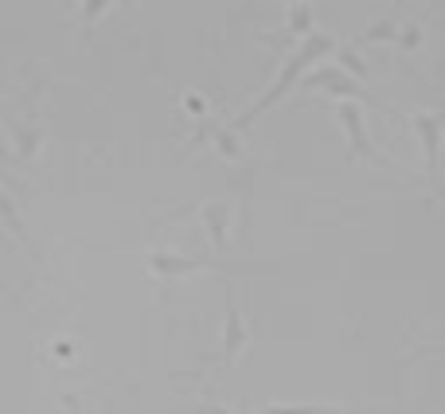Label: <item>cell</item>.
Masks as SVG:
<instances>
[{"instance_id":"1","label":"cell","mask_w":445,"mask_h":414,"mask_svg":"<svg viewBox=\"0 0 445 414\" xmlns=\"http://www.w3.org/2000/svg\"><path fill=\"white\" fill-rule=\"evenodd\" d=\"M336 51H340L336 36H332V32H325V28H316L313 36H305L301 47H297L285 63H281V74L274 78V86H270V90H265V94L254 102V106H246L242 113H235V118H230V129H235V133H246V129H250V125L258 122V118H262V113L274 106V102H281V94H285V90L301 86V78L309 74V67H313L316 59L336 55Z\"/></svg>"},{"instance_id":"2","label":"cell","mask_w":445,"mask_h":414,"mask_svg":"<svg viewBox=\"0 0 445 414\" xmlns=\"http://www.w3.org/2000/svg\"><path fill=\"white\" fill-rule=\"evenodd\" d=\"M410 129L422 145V184L430 199H445V184L437 180V160L445 149V110H418L410 113Z\"/></svg>"},{"instance_id":"3","label":"cell","mask_w":445,"mask_h":414,"mask_svg":"<svg viewBox=\"0 0 445 414\" xmlns=\"http://www.w3.org/2000/svg\"><path fill=\"white\" fill-rule=\"evenodd\" d=\"M332 113L340 118V125H344V137H348V153L356 160H367V164H375V168H383L395 176V164L375 149L371 133H367V118H363V106L360 102H336L332 106Z\"/></svg>"},{"instance_id":"4","label":"cell","mask_w":445,"mask_h":414,"mask_svg":"<svg viewBox=\"0 0 445 414\" xmlns=\"http://www.w3.org/2000/svg\"><path fill=\"white\" fill-rule=\"evenodd\" d=\"M230 270L235 266L219 270V281H223V344H219V364H230L246 348V340H250V325L242 317V305H239V293H235V281H230Z\"/></svg>"},{"instance_id":"5","label":"cell","mask_w":445,"mask_h":414,"mask_svg":"<svg viewBox=\"0 0 445 414\" xmlns=\"http://www.w3.org/2000/svg\"><path fill=\"white\" fill-rule=\"evenodd\" d=\"M144 266L160 281H176L195 270H223L215 254H180V250H144Z\"/></svg>"},{"instance_id":"6","label":"cell","mask_w":445,"mask_h":414,"mask_svg":"<svg viewBox=\"0 0 445 414\" xmlns=\"http://www.w3.org/2000/svg\"><path fill=\"white\" fill-rule=\"evenodd\" d=\"M0 219H4V227H8L20 243H32V231H28L24 219H20V207H16V195H12V188H8V184L0 188Z\"/></svg>"},{"instance_id":"7","label":"cell","mask_w":445,"mask_h":414,"mask_svg":"<svg viewBox=\"0 0 445 414\" xmlns=\"http://www.w3.org/2000/svg\"><path fill=\"white\" fill-rule=\"evenodd\" d=\"M285 28L293 32V36H313L316 32V8L313 4H301V0H293V4H285Z\"/></svg>"},{"instance_id":"8","label":"cell","mask_w":445,"mask_h":414,"mask_svg":"<svg viewBox=\"0 0 445 414\" xmlns=\"http://www.w3.org/2000/svg\"><path fill=\"white\" fill-rule=\"evenodd\" d=\"M336 67H344V71H348L351 78H360V83H367V78H371V67L360 59L356 43H344V47L336 51Z\"/></svg>"},{"instance_id":"9","label":"cell","mask_w":445,"mask_h":414,"mask_svg":"<svg viewBox=\"0 0 445 414\" xmlns=\"http://www.w3.org/2000/svg\"><path fill=\"white\" fill-rule=\"evenodd\" d=\"M184 110L192 113L195 122H199V118H211V106H207V98H204V94H195V90H188V94H184Z\"/></svg>"},{"instance_id":"10","label":"cell","mask_w":445,"mask_h":414,"mask_svg":"<svg viewBox=\"0 0 445 414\" xmlns=\"http://www.w3.org/2000/svg\"><path fill=\"white\" fill-rule=\"evenodd\" d=\"M437 352H445V348H437ZM422 356H426V352H422ZM414 360H418V356H410V360H406V364H414Z\"/></svg>"}]
</instances>
